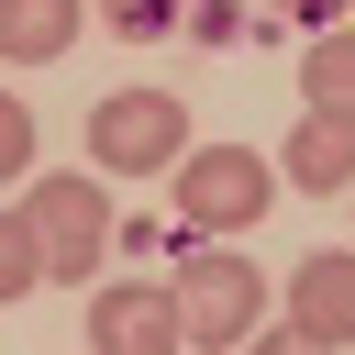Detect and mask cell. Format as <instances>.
<instances>
[{"label": "cell", "mask_w": 355, "mask_h": 355, "mask_svg": "<svg viewBox=\"0 0 355 355\" xmlns=\"http://www.w3.org/2000/svg\"><path fill=\"white\" fill-rule=\"evenodd\" d=\"M22 222H33V244H44V277H78V288H89V266L111 255V200H100L89 166L33 178V189H22Z\"/></svg>", "instance_id": "277c9868"}, {"label": "cell", "mask_w": 355, "mask_h": 355, "mask_svg": "<svg viewBox=\"0 0 355 355\" xmlns=\"http://www.w3.org/2000/svg\"><path fill=\"white\" fill-rule=\"evenodd\" d=\"M89 11H100L111 33H133V44H155V33H178V11H189V0H89Z\"/></svg>", "instance_id": "8fae6325"}, {"label": "cell", "mask_w": 355, "mask_h": 355, "mask_svg": "<svg viewBox=\"0 0 355 355\" xmlns=\"http://www.w3.org/2000/svg\"><path fill=\"white\" fill-rule=\"evenodd\" d=\"M189 155V100L178 89H111L89 100V166L100 178H166Z\"/></svg>", "instance_id": "6da1fadb"}, {"label": "cell", "mask_w": 355, "mask_h": 355, "mask_svg": "<svg viewBox=\"0 0 355 355\" xmlns=\"http://www.w3.org/2000/svg\"><path fill=\"white\" fill-rule=\"evenodd\" d=\"M178 22H189L200 44H233V33H244V11H233V0H200V11H178Z\"/></svg>", "instance_id": "4fadbf2b"}, {"label": "cell", "mask_w": 355, "mask_h": 355, "mask_svg": "<svg viewBox=\"0 0 355 355\" xmlns=\"http://www.w3.org/2000/svg\"><path fill=\"white\" fill-rule=\"evenodd\" d=\"M277 178H288V189H311V200L355 189V111H300V122H288V144H277Z\"/></svg>", "instance_id": "8992f818"}, {"label": "cell", "mask_w": 355, "mask_h": 355, "mask_svg": "<svg viewBox=\"0 0 355 355\" xmlns=\"http://www.w3.org/2000/svg\"><path fill=\"white\" fill-rule=\"evenodd\" d=\"M266 11H288V22H311V33H333V22H344V0H266Z\"/></svg>", "instance_id": "5bb4252c"}, {"label": "cell", "mask_w": 355, "mask_h": 355, "mask_svg": "<svg viewBox=\"0 0 355 355\" xmlns=\"http://www.w3.org/2000/svg\"><path fill=\"white\" fill-rule=\"evenodd\" d=\"M89 0H0V67H55L78 44Z\"/></svg>", "instance_id": "ba28073f"}, {"label": "cell", "mask_w": 355, "mask_h": 355, "mask_svg": "<svg viewBox=\"0 0 355 355\" xmlns=\"http://www.w3.org/2000/svg\"><path fill=\"white\" fill-rule=\"evenodd\" d=\"M33 288H44V244H33V222H22V211H0V311H11V300H33Z\"/></svg>", "instance_id": "30bf717a"}, {"label": "cell", "mask_w": 355, "mask_h": 355, "mask_svg": "<svg viewBox=\"0 0 355 355\" xmlns=\"http://www.w3.org/2000/svg\"><path fill=\"white\" fill-rule=\"evenodd\" d=\"M288 322H300L311 344H355V255H344V244L288 266Z\"/></svg>", "instance_id": "52a82bcc"}, {"label": "cell", "mask_w": 355, "mask_h": 355, "mask_svg": "<svg viewBox=\"0 0 355 355\" xmlns=\"http://www.w3.org/2000/svg\"><path fill=\"white\" fill-rule=\"evenodd\" d=\"M166 178H178V222H189V233H244V222H266V200L288 189L255 144H189Z\"/></svg>", "instance_id": "7a4b0ae2"}, {"label": "cell", "mask_w": 355, "mask_h": 355, "mask_svg": "<svg viewBox=\"0 0 355 355\" xmlns=\"http://www.w3.org/2000/svg\"><path fill=\"white\" fill-rule=\"evenodd\" d=\"M255 355H333V344H311V333H300V322H277V333H266V344H255Z\"/></svg>", "instance_id": "9a60e30c"}, {"label": "cell", "mask_w": 355, "mask_h": 355, "mask_svg": "<svg viewBox=\"0 0 355 355\" xmlns=\"http://www.w3.org/2000/svg\"><path fill=\"white\" fill-rule=\"evenodd\" d=\"M166 300H178V333H189L200 355H233V344L255 333V311H266V277H255L233 244H200V255H178Z\"/></svg>", "instance_id": "3957f363"}, {"label": "cell", "mask_w": 355, "mask_h": 355, "mask_svg": "<svg viewBox=\"0 0 355 355\" xmlns=\"http://www.w3.org/2000/svg\"><path fill=\"white\" fill-rule=\"evenodd\" d=\"M178 344L189 333H178V300L155 277H111L89 300V355H178Z\"/></svg>", "instance_id": "5b68a950"}, {"label": "cell", "mask_w": 355, "mask_h": 355, "mask_svg": "<svg viewBox=\"0 0 355 355\" xmlns=\"http://www.w3.org/2000/svg\"><path fill=\"white\" fill-rule=\"evenodd\" d=\"M300 100H311V111H355V22L311 33V55H300Z\"/></svg>", "instance_id": "9c48e42d"}, {"label": "cell", "mask_w": 355, "mask_h": 355, "mask_svg": "<svg viewBox=\"0 0 355 355\" xmlns=\"http://www.w3.org/2000/svg\"><path fill=\"white\" fill-rule=\"evenodd\" d=\"M0 178H33V100L0 89Z\"/></svg>", "instance_id": "7c38bea8"}]
</instances>
